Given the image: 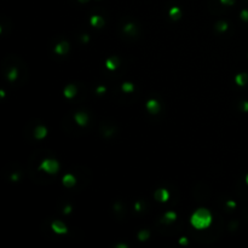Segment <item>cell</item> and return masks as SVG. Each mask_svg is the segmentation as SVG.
<instances>
[{"label": "cell", "mask_w": 248, "mask_h": 248, "mask_svg": "<svg viewBox=\"0 0 248 248\" xmlns=\"http://www.w3.org/2000/svg\"><path fill=\"white\" fill-rule=\"evenodd\" d=\"M190 223L191 225L197 229V230H202L211 225L212 223V214L208 209L206 208H199L197 211L194 212V214L190 218Z\"/></svg>", "instance_id": "cell-1"}, {"label": "cell", "mask_w": 248, "mask_h": 248, "mask_svg": "<svg viewBox=\"0 0 248 248\" xmlns=\"http://www.w3.org/2000/svg\"><path fill=\"white\" fill-rule=\"evenodd\" d=\"M39 168L50 173V174H55L59 169V163H58V161L53 160V158H46L40 163Z\"/></svg>", "instance_id": "cell-2"}, {"label": "cell", "mask_w": 248, "mask_h": 248, "mask_svg": "<svg viewBox=\"0 0 248 248\" xmlns=\"http://www.w3.org/2000/svg\"><path fill=\"white\" fill-rule=\"evenodd\" d=\"M51 229L56 232V234H67L68 232V227L66 226L64 223L59 222V220H55L52 224H51Z\"/></svg>", "instance_id": "cell-3"}, {"label": "cell", "mask_w": 248, "mask_h": 248, "mask_svg": "<svg viewBox=\"0 0 248 248\" xmlns=\"http://www.w3.org/2000/svg\"><path fill=\"white\" fill-rule=\"evenodd\" d=\"M154 196L160 202H166V201H168L169 199V192L166 189H158L155 191V194H154Z\"/></svg>", "instance_id": "cell-4"}, {"label": "cell", "mask_w": 248, "mask_h": 248, "mask_svg": "<svg viewBox=\"0 0 248 248\" xmlns=\"http://www.w3.org/2000/svg\"><path fill=\"white\" fill-rule=\"evenodd\" d=\"M147 109L149 113L158 114L160 112V103L156 99H149L147 102Z\"/></svg>", "instance_id": "cell-5"}, {"label": "cell", "mask_w": 248, "mask_h": 248, "mask_svg": "<svg viewBox=\"0 0 248 248\" xmlns=\"http://www.w3.org/2000/svg\"><path fill=\"white\" fill-rule=\"evenodd\" d=\"M74 117H75L76 124L80 125V126H85V125H87V122H89V116H87V114L86 113L80 112V113L75 114Z\"/></svg>", "instance_id": "cell-6"}, {"label": "cell", "mask_w": 248, "mask_h": 248, "mask_svg": "<svg viewBox=\"0 0 248 248\" xmlns=\"http://www.w3.org/2000/svg\"><path fill=\"white\" fill-rule=\"evenodd\" d=\"M68 50H69V44L66 43V41L59 43V44L55 47V52L58 53V55H66L68 52Z\"/></svg>", "instance_id": "cell-7"}, {"label": "cell", "mask_w": 248, "mask_h": 248, "mask_svg": "<svg viewBox=\"0 0 248 248\" xmlns=\"http://www.w3.org/2000/svg\"><path fill=\"white\" fill-rule=\"evenodd\" d=\"M62 181H63L64 186H67V188H70V186L75 185V183H76V179H75V177H74L73 174H66V176L63 177Z\"/></svg>", "instance_id": "cell-8"}, {"label": "cell", "mask_w": 248, "mask_h": 248, "mask_svg": "<svg viewBox=\"0 0 248 248\" xmlns=\"http://www.w3.org/2000/svg\"><path fill=\"white\" fill-rule=\"evenodd\" d=\"M105 66H107V68H108L109 70H115L116 68L119 67V59H117L116 57H110V58L107 59Z\"/></svg>", "instance_id": "cell-9"}, {"label": "cell", "mask_w": 248, "mask_h": 248, "mask_svg": "<svg viewBox=\"0 0 248 248\" xmlns=\"http://www.w3.org/2000/svg\"><path fill=\"white\" fill-rule=\"evenodd\" d=\"M46 135H47V130H46V127H44V126H38V127L35 128V131H34V135H35V138H38V139L45 138Z\"/></svg>", "instance_id": "cell-10"}, {"label": "cell", "mask_w": 248, "mask_h": 248, "mask_svg": "<svg viewBox=\"0 0 248 248\" xmlns=\"http://www.w3.org/2000/svg\"><path fill=\"white\" fill-rule=\"evenodd\" d=\"M90 22L93 27H97V28H102V27L104 25V20H103V17L97 16V15H94V16L91 17Z\"/></svg>", "instance_id": "cell-11"}, {"label": "cell", "mask_w": 248, "mask_h": 248, "mask_svg": "<svg viewBox=\"0 0 248 248\" xmlns=\"http://www.w3.org/2000/svg\"><path fill=\"white\" fill-rule=\"evenodd\" d=\"M235 81L238 86H245L248 81V75L246 73H241V74H237L235 76Z\"/></svg>", "instance_id": "cell-12"}, {"label": "cell", "mask_w": 248, "mask_h": 248, "mask_svg": "<svg viewBox=\"0 0 248 248\" xmlns=\"http://www.w3.org/2000/svg\"><path fill=\"white\" fill-rule=\"evenodd\" d=\"M76 94V87L75 85H68L67 87L64 89V96L67 98H73Z\"/></svg>", "instance_id": "cell-13"}, {"label": "cell", "mask_w": 248, "mask_h": 248, "mask_svg": "<svg viewBox=\"0 0 248 248\" xmlns=\"http://www.w3.org/2000/svg\"><path fill=\"white\" fill-rule=\"evenodd\" d=\"M181 11L179 7H177V6H174V7H172L171 10H169V16H171V18H173V20H178L179 17H181Z\"/></svg>", "instance_id": "cell-14"}, {"label": "cell", "mask_w": 248, "mask_h": 248, "mask_svg": "<svg viewBox=\"0 0 248 248\" xmlns=\"http://www.w3.org/2000/svg\"><path fill=\"white\" fill-rule=\"evenodd\" d=\"M121 89H122V91L126 92V93H131L132 91L135 90V86H133V84H131V82H124L122 86H121Z\"/></svg>", "instance_id": "cell-15"}, {"label": "cell", "mask_w": 248, "mask_h": 248, "mask_svg": "<svg viewBox=\"0 0 248 248\" xmlns=\"http://www.w3.org/2000/svg\"><path fill=\"white\" fill-rule=\"evenodd\" d=\"M177 219V214L173 211H168L165 213V220L166 222H174Z\"/></svg>", "instance_id": "cell-16"}, {"label": "cell", "mask_w": 248, "mask_h": 248, "mask_svg": "<svg viewBox=\"0 0 248 248\" xmlns=\"http://www.w3.org/2000/svg\"><path fill=\"white\" fill-rule=\"evenodd\" d=\"M149 231L148 230H142V231H139V234H138V238H139V241H145L149 238Z\"/></svg>", "instance_id": "cell-17"}, {"label": "cell", "mask_w": 248, "mask_h": 248, "mask_svg": "<svg viewBox=\"0 0 248 248\" xmlns=\"http://www.w3.org/2000/svg\"><path fill=\"white\" fill-rule=\"evenodd\" d=\"M217 29L219 32H224L227 29V23L226 22H218L217 23Z\"/></svg>", "instance_id": "cell-18"}, {"label": "cell", "mask_w": 248, "mask_h": 248, "mask_svg": "<svg viewBox=\"0 0 248 248\" xmlns=\"http://www.w3.org/2000/svg\"><path fill=\"white\" fill-rule=\"evenodd\" d=\"M17 78V69L16 68H12L11 70H10V73H9V79L13 81V80Z\"/></svg>", "instance_id": "cell-19"}, {"label": "cell", "mask_w": 248, "mask_h": 248, "mask_svg": "<svg viewBox=\"0 0 248 248\" xmlns=\"http://www.w3.org/2000/svg\"><path fill=\"white\" fill-rule=\"evenodd\" d=\"M125 32H127V33H131L133 29H135V25L132 24V23H128V24H126V27L124 28Z\"/></svg>", "instance_id": "cell-20"}, {"label": "cell", "mask_w": 248, "mask_h": 248, "mask_svg": "<svg viewBox=\"0 0 248 248\" xmlns=\"http://www.w3.org/2000/svg\"><path fill=\"white\" fill-rule=\"evenodd\" d=\"M241 18L243 21H248V10H242V12H241Z\"/></svg>", "instance_id": "cell-21"}, {"label": "cell", "mask_w": 248, "mask_h": 248, "mask_svg": "<svg viewBox=\"0 0 248 248\" xmlns=\"http://www.w3.org/2000/svg\"><path fill=\"white\" fill-rule=\"evenodd\" d=\"M105 91H107V89H105L104 86H98V87H97V90H96V92H97L98 94H102V93H104Z\"/></svg>", "instance_id": "cell-22"}, {"label": "cell", "mask_w": 248, "mask_h": 248, "mask_svg": "<svg viewBox=\"0 0 248 248\" xmlns=\"http://www.w3.org/2000/svg\"><path fill=\"white\" fill-rule=\"evenodd\" d=\"M226 206L230 207V208H235V207H236V202H234V201H227V202H226Z\"/></svg>", "instance_id": "cell-23"}, {"label": "cell", "mask_w": 248, "mask_h": 248, "mask_svg": "<svg viewBox=\"0 0 248 248\" xmlns=\"http://www.w3.org/2000/svg\"><path fill=\"white\" fill-rule=\"evenodd\" d=\"M223 4H225V5H232L234 2H235V0H220Z\"/></svg>", "instance_id": "cell-24"}, {"label": "cell", "mask_w": 248, "mask_h": 248, "mask_svg": "<svg viewBox=\"0 0 248 248\" xmlns=\"http://www.w3.org/2000/svg\"><path fill=\"white\" fill-rule=\"evenodd\" d=\"M242 109L243 112H248V102H242Z\"/></svg>", "instance_id": "cell-25"}, {"label": "cell", "mask_w": 248, "mask_h": 248, "mask_svg": "<svg viewBox=\"0 0 248 248\" xmlns=\"http://www.w3.org/2000/svg\"><path fill=\"white\" fill-rule=\"evenodd\" d=\"M135 211H142V204H140V202H135Z\"/></svg>", "instance_id": "cell-26"}, {"label": "cell", "mask_w": 248, "mask_h": 248, "mask_svg": "<svg viewBox=\"0 0 248 248\" xmlns=\"http://www.w3.org/2000/svg\"><path fill=\"white\" fill-rule=\"evenodd\" d=\"M179 243H181V245H188V240H186V237H181V240H179Z\"/></svg>", "instance_id": "cell-27"}, {"label": "cell", "mask_w": 248, "mask_h": 248, "mask_svg": "<svg viewBox=\"0 0 248 248\" xmlns=\"http://www.w3.org/2000/svg\"><path fill=\"white\" fill-rule=\"evenodd\" d=\"M70 211H71V207H70V206H67L66 209H64V213H69Z\"/></svg>", "instance_id": "cell-28"}, {"label": "cell", "mask_w": 248, "mask_h": 248, "mask_svg": "<svg viewBox=\"0 0 248 248\" xmlns=\"http://www.w3.org/2000/svg\"><path fill=\"white\" fill-rule=\"evenodd\" d=\"M11 178H12V181H16L17 179H18V174H12Z\"/></svg>", "instance_id": "cell-29"}, {"label": "cell", "mask_w": 248, "mask_h": 248, "mask_svg": "<svg viewBox=\"0 0 248 248\" xmlns=\"http://www.w3.org/2000/svg\"><path fill=\"white\" fill-rule=\"evenodd\" d=\"M84 41H89V36L85 35V36H84Z\"/></svg>", "instance_id": "cell-30"}, {"label": "cell", "mask_w": 248, "mask_h": 248, "mask_svg": "<svg viewBox=\"0 0 248 248\" xmlns=\"http://www.w3.org/2000/svg\"><path fill=\"white\" fill-rule=\"evenodd\" d=\"M246 183H247V184H248V174H247V176H246Z\"/></svg>", "instance_id": "cell-31"}, {"label": "cell", "mask_w": 248, "mask_h": 248, "mask_svg": "<svg viewBox=\"0 0 248 248\" xmlns=\"http://www.w3.org/2000/svg\"><path fill=\"white\" fill-rule=\"evenodd\" d=\"M79 1H81V2H85V1H87V0H79Z\"/></svg>", "instance_id": "cell-32"}]
</instances>
